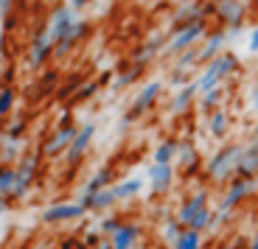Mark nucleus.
<instances>
[{
    "label": "nucleus",
    "mask_w": 258,
    "mask_h": 249,
    "mask_svg": "<svg viewBox=\"0 0 258 249\" xmlns=\"http://www.w3.org/2000/svg\"><path fill=\"white\" fill-rule=\"evenodd\" d=\"M135 191H141V179H132V182H123V185L112 188V191H104V193H98V196L93 199V205H96V207H101V205H110L112 199H118V196H126V193H135Z\"/></svg>",
    "instance_id": "f257e3e1"
},
{
    "label": "nucleus",
    "mask_w": 258,
    "mask_h": 249,
    "mask_svg": "<svg viewBox=\"0 0 258 249\" xmlns=\"http://www.w3.org/2000/svg\"><path fill=\"white\" fill-rule=\"evenodd\" d=\"M73 28V14H71V9H59L56 14H53V23H51V28H48V37H51V42L53 39H59L62 37L64 39V34Z\"/></svg>",
    "instance_id": "f03ea898"
},
{
    "label": "nucleus",
    "mask_w": 258,
    "mask_h": 249,
    "mask_svg": "<svg viewBox=\"0 0 258 249\" xmlns=\"http://www.w3.org/2000/svg\"><path fill=\"white\" fill-rule=\"evenodd\" d=\"M233 62H236L233 56H222V59H216V62H213L211 67L205 70V76L200 78V87H202V90H211V87H213V81H216V78H219L225 70H230V67H233Z\"/></svg>",
    "instance_id": "7ed1b4c3"
},
{
    "label": "nucleus",
    "mask_w": 258,
    "mask_h": 249,
    "mask_svg": "<svg viewBox=\"0 0 258 249\" xmlns=\"http://www.w3.org/2000/svg\"><path fill=\"white\" fill-rule=\"evenodd\" d=\"M82 213V205H62V207H53V210L45 213V218H51V221H59V218H73Z\"/></svg>",
    "instance_id": "20e7f679"
},
{
    "label": "nucleus",
    "mask_w": 258,
    "mask_h": 249,
    "mask_svg": "<svg viewBox=\"0 0 258 249\" xmlns=\"http://www.w3.org/2000/svg\"><path fill=\"white\" fill-rule=\"evenodd\" d=\"M132 238H135V230H132V227H123V230L115 232V241H112V246H115V249H129Z\"/></svg>",
    "instance_id": "39448f33"
},
{
    "label": "nucleus",
    "mask_w": 258,
    "mask_h": 249,
    "mask_svg": "<svg viewBox=\"0 0 258 249\" xmlns=\"http://www.w3.org/2000/svg\"><path fill=\"white\" fill-rule=\"evenodd\" d=\"M90 134H93V126H84L82 129V134H79L76 140H73V146H71V154L76 157V154H82V148L87 146V140H90Z\"/></svg>",
    "instance_id": "423d86ee"
},
{
    "label": "nucleus",
    "mask_w": 258,
    "mask_h": 249,
    "mask_svg": "<svg viewBox=\"0 0 258 249\" xmlns=\"http://www.w3.org/2000/svg\"><path fill=\"white\" fill-rule=\"evenodd\" d=\"M236 154H239V151H227V154H222L219 160L213 162V168H211V171H213V174H216V177H222V174H225V168H227V165H230V162H233V160H236Z\"/></svg>",
    "instance_id": "0eeeda50"
},
{
    "label": "nucleus",
    "mask_w": 258,
    "mask_h": 249,
    "mask_svg": "<svg viewBox=\"0 0 258 249\" xmlns=\"http://www.w3.org/2000/svg\"><path fill=\"white\" fill-rule=\"evenodd\" d=\"M200 31H202L200 26H191V28H185V31H182L180 37H177L174 42H171V48H182V45H188V42H191V39L197 37V34H200Z\"/></svg>",
    "instance_id": "6e6552de"
},
{
    "label": "nucleus",
    "mask_w": 258,
    "mask_h": 249,
    "mask_svg": "<svg viewBox=\"0 0 258 249\" xmlns=\"http://www.w3.org/2000/svg\"><path fill=\"white\" fill-rule=\"evenodd\" d=\"M200 207H202V196H194V202H191V205H188V207H182V213H180V221H194V213H197V210H200Z\"/></svg>",
    "instance_id": "1a4fd4ad"
},
{
    "label": "nucleus",
    "mask_w": 258,
    "mask_h": 249,
    "mask_svg": "<svg viewBox=\"0 0 258 249\" xmlns=\"http://www.w3.org/2000/svg\"><path fill=\"white\" fill-rule=\"evenodd\" d=\"M155 93H157V84H155V81H152V84H149V87H146V90H143V96H141V98H138V109H143V107H146V104H149V101H152V98H155Z\"/></svg>",
    "instance_id": "9d476101"
},
{
    "label": "nucleus",
    "mask_w": 258,
    "mask_h": 249,
    "mask_svg": "<svg viewBox=\"0 0 258 249\" xmlns=\"http://www.w3.org/2000/svg\"><path fill=\"white\" fill-rule=\"evenodd\" d=\"M152 179H155V185H157V188L166 185V182H168V168H166V165H157L155 171H152Z\"/></svg>",
    "instance_id": "9b49d317"
},
{
    "label": "nucleus",
    "mask_w": 258,
    "mask_h": 249,
    "mask_svg": "<svg viewBox=\"0 0 258 249\" xmlns=\"http://www.w3.org/2000/svg\"><path fill=\"white\" fill-rule=\"evenodd\" d=\"M197 243H200L197 232H188V235L180 238V246H177V249H197Z\"/></svg>",
    "instance_id": "f8f14e48"
},
{
    "label": "nucleus",
    "mask_w": 258,
    "mask_h": 249,
    "mask_svg": "<svg viewBox=\"0 0 258 249\" xmlns=\"http://www.w3.org/2000/svg\"><path fill=\"white\" fill-rule=\"evenodd\" d=\"M14 185V174H9V171H0V196L9 191V188Z\"/></svg>",
    "instance_id": "ddd939ff"
},
{
    "label": "nucleus",
    "mask_w": 258,
    "mask_h": 249,
    "mask_svg": "<svg viewBox=\"0 0 258 249\" xmlns=\"http://www.w3.org/2000/svg\"><path fill=\"white\" fill-rule=\"evenodd\" d=\"M68 137H73V129H68V132H62V134H59L56 140H53L51 146H48V151H53V148H59V146H62L64 140H68Z\"/></svg>",
    "instance_id": "4468645a"
},
{
    "label": "nucleus",
    "mask_w": 258,
    "mask_h": 249,
    "mask_svg": "<svg viewBox=\"0 0 258 249\" xmlns=\"http://www.w3.org/2000/svg\"><path fill=\"white\" fill-rule=\"evenodd\" d=\"M155 157H157V162L163 165V162H166L168 157H171V146H160V148H157V154H155Z\"/></svg>",
    "instance_id": "2eb2a0df"
},
{
    "label": "nucleus",
    "mask_w": 258,
    "mask_h": 249,
    "mask_svg": "<svg viewBox=\"0 0 258 249\" xmlns=\"http://www.w3.org/2000/svg\"><path fill=\"white\" fill-rule=\"evenodd\" d=\"M9 104H12V93L6 90V93H0V112H6Z\"/></svg>",
    "instance_id": "dca6fc26"
},
{
    "label": "nucleus",
    "mask_w": 258,
    "mask_h": 249,
    "mask_svg": "<svg viewBox=\"0 0 258 249\" xmlns=\"http://www.w3.org/2000/svg\"><path fill=\"white\" fill-rule=\"evenodd\" d=\"M250 51H252V53H258V28L250 34Z\"/></svg>",
    "instance_id": "f3484780"
},
{
    "label": "nucleus",
    "mask_w": 258,
    "mask_h": 249,
    "mask_svg": "<svg viewBox=\"0 0 258 249\" xmlns=\"http://www.w3.org/2000/svg\"><path fill=\"white\" fill-rule=\"evenodd\" d=\"M205 224H208V216H205V213H200V216L194 218V227H205Z\"/></svg>",
    "instance_id": "a211bd4d"
},
{
    "label": "nucleus",
    "mask_w": 258,
    "mask_h": 249,
    "mask_svg": "<svg viewBox=\"0 0 258 249\" xmlns=\"http://www.w3.org/2000/svg\"><path fill=\"white\" fill-rule=\"evenodd\" d=\"M222 123H225V118H222V115H216V121H213V132H216V134L222 132Z\"/></svg>",
    "instance_id": "6ab92c4d"
},
{
    "label": "nucleus",
    "mask_w": 258,
    "mask_h": 249,
    "mask_svg": "<svg viewBox=\"0 0 258 249\" xmlns=\"http://www.w3.org/2000/svg\"><path fill=\"white\" fill-rule=\"evenodd\" d=\"M84 3H87V0H71V6H73V9H79V6H84Z\"/></svg>",
    "instance_id": "aec40b11"
},
{
    "label": "nucleus",
    "mask_w": 258,
    "mask_h": 249,
    "mask_svg": "<svg viewBox=\"0 0 258 249\" xmlns=\"http://www.w3.org/2000/svg\"><path fill=\"white\" fill-rule=\"evenodd\" d=\"M9 9V0H0V12H6Z\"/></svg>",
    "instance_id": "412c9836"
},
{
    "label": "nucleus",
    "mask_w": 258,
    "mask_h": 249,
    "mask_svg": "<svg viewBox=\"0 0 258 249\" xmlns=\"http://www.w3.org/2000/svg\"><path fill=\"white\" fill-rule=\"evenodd\" d=\"M252 107H258V90H255V96H252Z\"/></svg>",
    "instance_id": "4be33fe9"
}]
</instances>
